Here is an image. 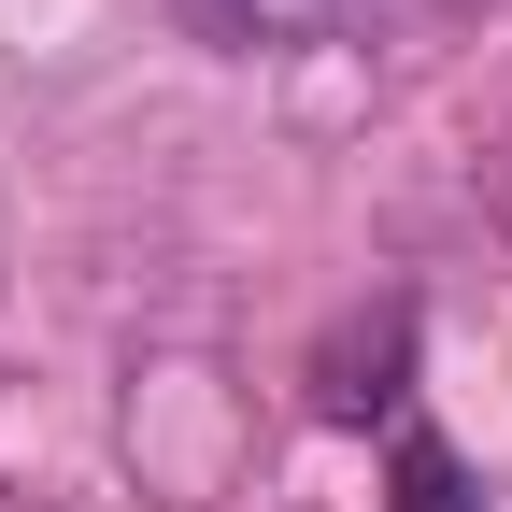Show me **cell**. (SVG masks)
Here are the masks:
<instances>
[{
	"label": "cell",
	"instance_id": "1",
	"mask_svg": "<svg viewBox=\"0 0 512 512\" xmlns=\"http://www.w3.org/2000/svg\"><path fill=\"white\" fill-rule=\"evenodd\" d=\"M328 15H342V0H200V29L214 43H256V57H271V43H313Z\"/></svg>",
	"mask_w": 512,
	"mask_h": 512
},
{
	"label": "cell",
	"instance_id": "2",
	"mask_svg": "<svg viewBox=\"0 0 512 512\" xmlns=\"http://www.w3.org/2000/svg\"><path fill=\"white\" fill-rule=\"evenodd\" d=\"M399 512H456V470H441V456H427V441H413V456H399Z\"/></svg>",
	"mask_w": 512,
	"mask_h": 512
}]
</instances>
